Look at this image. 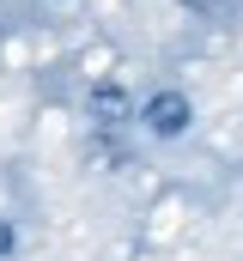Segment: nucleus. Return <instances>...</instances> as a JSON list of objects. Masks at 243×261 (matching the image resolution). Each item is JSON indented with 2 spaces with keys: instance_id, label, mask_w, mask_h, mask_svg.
<instances>
[{
  "instance_id": "1",
  "label": "nucleus",
  "mask_w": 243,
  "mask_h": 261,
  "mask_svg": "<svg viewBox=\"0 0 243 261\" xmlns=\"http://www.w3.org/2000/svg\"><path fill=\"white\" fill-rule=\"evenodd\" d=\"M134 122L152 134V140H182V134L195 128V103H188V91L164 85V91L140 97V116H134Z\"/></svg>"
},
{
  "instance_id": "2",
  "label": "nucleus",
  "mask_w": 243,
  "mask_h": 261,
  "mask_svg": "<svg viewBox=\"0 0 243 261\" xmlns=\"http://www.w3.org/2000/svg\"><path fill=\"white\" fill-rule=\"evenodd\" d=\"M85 110H91V122H98L104 134H121L134 116H140V103H134L128 79H98V85L85 91Z\"/></svg>"
},
{
  "instance_id": "3",
  "label": "nucleus",
  "mask_w": 243,
  "mask_h": 261,
  "mask_svg": "<svg viewBox=\"0 0 243 261\" xmlns=\"http://www.w3.org/2000/svg\"><path fill=\"white\" fill-rule=\"evenodd\" d=\"M91 164H104V170H116V164H128V152H121L116 140H98V146H91Z\"/></svg>"
},
{
  "instance_id": "4",
  "label": "nucleus",
  "mask_w": 243,
  "mask_h": 261,
  "mask_svg": "<svg viewBox=\"0 0 243 261\" xmlns=\"http://www.w3.org/2000/svg\"><path fill=\"white\" fill-rule=\"evenodd\" d=\"M182 12H195V18H219V12H231V0H182Z\"/></svg>"
},
{
  "instance_id": "5",
  "label": "nucleus",
  "mask_w": 243,
  "mask_h": 261,
  "mask_svg": "<svg viewBox=\"0 0 243 261\" xmlns=\"http://www.w3.org/2000/svg\"><path fill=\"white\" fill-rule=\"evenodd\" d=\"M12 255H18V225L0 213V261H12Z\"/></svg>"
}]
</instances>
